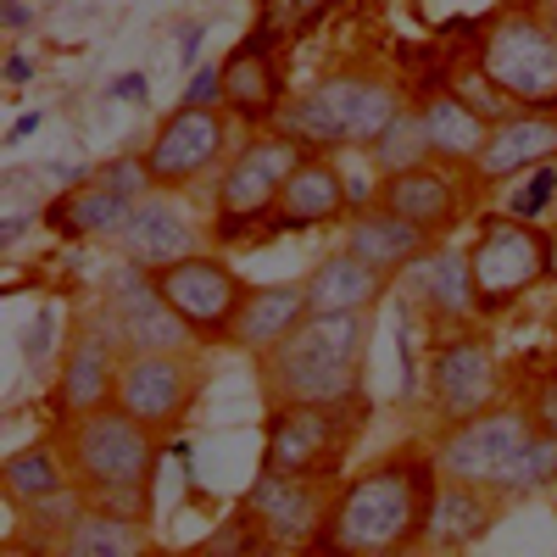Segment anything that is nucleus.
<instances>
[{"label":"nucleus","mask_w":557,"mask_h":557,"mask_svg":"<svg viewBox=\"0 0 557 557\" xmlns=\"http://www.w3.org/2000/svg\"><path fill=\"white\" fill-rule=\"evenodd\" d=\"M307 312H312L307 278H273V285H251L223 341L235 346V351L262 357V351H273L278 341H285V335L296 330V323H301Z\"/></svg>","instance_id":"nucleus-20"},{"label":"nucleus","mask_w":557,"mask_h":557,"mask_svg":"<svg viewBox=\"0 0 557 557\" xmlns=\"http://www.w3.org/2000/svg\"><path fill=\"white\" fill-rule=\"evenodd\" d=\"M184 107H223V67H196L190 84L178 89Z\"/></svg>","instance_id":"nucleus-38"},{"label":"nucleus","mask_w":557,"mask_h":557,"mask_svg":"<svg viewBox=\"0 0 557 557\" xmlns=\"http://www.w3.org/2000/svg\"><path fill=\"white\" fill-rule=\"evenodd\" d=\"M552 341H557V301H552Z\"/></svg>","instance_id":"nucleus-46"},{"label":"nucleus","mask_w":557,"mask_h":557,"mask_svg":"<svg viewBox=\"0 0 557 557\" xmlns=\"http://www.w3.org/2000/svg\"><path fill=\"white\" fill-rule=\"evenodd\" d=\"M424 385H430V407L446 418V424H457V418H474V412L496 407L502 362H496L485 335H451L430 351Z\"/></svg>","instance_id":"nucleus-16"},{"label":"nucleus","mask_w":557,"mask_h":557,"mask_svg":"<svg viewBox=\"0 0 557 557\" xmlns=\"http://www.w3.org/2000/svg\"><path fill=\"white\" fill-rule=\"evenodd\" d=\"M128 212H134L128 196L107 190L101 178H84L51 207V228H62V235H73V240H123Z\"/></svg>","instance_id":"nucleus-30"},{"label":"nucleus","mask_w":557,"mask_h":557,"mask_svg":"<svg viewBox=\"0 0 557 557\" xmlns=\"http://www.w3.org/2000/svg\"><path fill=\"white\" fill-rule=\"evenodd\" d=\"M557 201V162H541V168H530V178L513 190V201H507V212L513 218H524V223H535L546 207Z\"/></svg>","instance_id":"nucleus-36"},{"label":"nucleus","mask_w":557,"mask_h":557,"mask_svg":"<svg viewBox=\"0 0 557 557\" xmlns=\"http://www.w3.org/2000/svg\"><path fill=\"white\" fill-rule=\"evenodd\" d=\"M502 507H507V496H496L491 485H469V480H446V474H441L424 546H430V552H469V546H480V541L491 535V524H496Z\"/></svg>","instance_id":"nucleus-21"},{"label":"nucleus","mask_w":557,"mask_h":557,"mask_svg":"<svg viewBox=\"0 0 557 557\" xmlns=\"http://www.w3.org/2000/svg\"><path fill=\"white\" fill-rule=\"evenodd\" d=\"M62 451H67L73 485L89 502H107V507H123V513L151 519V480H157V457H162L151 424H139L134 412H123L112 401L101 412L73 418L62 435Z\"/></svg>","instance_id":"nucleus-3"},{"label":"nucleus","mask_w":557,"mask_h":557,"mask_svg":"<svg viewBox=\"0 0 557 557\" xmlns=\"http://www.w3.org/2000/svg\"><path fill=\"white\" fill-rule=\"evenodd\" d=\"M374 201L391 207V212H401L418 228H430V235H446V228L457 223V212H462L457 178L441 173V168H430V162L424 168H407V173H385Z\"/></svg>","instance_id":"nucleus-23"},{"label":"nucleus","mask_w":557,"mask_h":557,"mask_svg":"<svg viewBox=\"0 0 557 557\" xmlns=\"http://www.w3.org/2000/svg\"><path fill=\"white\" fill-rule=\"evenodd\" d=\"M101 318L112 323L123 357L128 351H184L196 341L190 323L168 307L157 273L128 262V257H123V268L107 273V285H101Z\"/></svg>","instance_id":"nucleus-10"},{"label":"nucleus","mask_w":557,"mask_h":557,"mask_svg":"<svg viewBox=\"0 0 557 557\" xmlns=\"http://www.w3.org/2000/svg\"><path fill=\"white\" fill-rule=\"evenodd\" d=\"M335 0H262V17H257V34H268L273 45H285L296 34H307Z\"/></svg>","instance_id":"nucleus-34"},{"label":"nucleus","mask_w":557,"mask_h":557,"mask_svg":"<svg viewBox=\"0 0 557 557\" xmlns=\"http://www.w3.org/2000/svg\"><path fill=\"white\" fill-rule=\"evenodd\" d=\"M552 235L524 218H491L480 228V240L469 246V273H474V301L480 312H507L513 301H524L535 285H546L552 278Z\"/></svg>","instance_id":"nucleus-7"},{"label":"nucleus","mask_w":557,"mask_h":557,"mask_svg":"<svg viewBox=\"0 0 557 557\" xmlns=\"http://www.w3.org/2000/svg\"><path fill=\"white\" fill-rule=\"evenodd\" d=\"M228 128H235L228 107H184L178 101L146 146L157 190H184V184L207 178L218 162H228Z\"/></svg>","instance_id":"nucleus-13"},{"label":"nucleus","mask_w":557,"mask_h":557,"mask_svg":"<svg viewBox=\"0 0 557 557\" xmlns=\"http://www.w3.org/2000/svg\"><path fill=\"white\" fill-rule=\"evenodd\" d=\"M530 7H535V12H541V17L557 28V0H530Z\"/></svg>","instance_id":"nucleus-45"},{"label":"nucleus","mask_w":557,"mask_h":557,"mask_svg":"<svg viewBox=\"0 0 557 557\" xmlns=\"http://www.w3.org/2000/svg\"><path fill=\"white\" fill-rule=\"evenodd\" d=\"M84 491L78 485H67V491H57L51 502H39V507H28L23 513V541L17 546H28V552H57V541L67 535V524L84 513Z\"/></svg>","instance_id":"nucleus-33"},{"label":"nucleus","mask_w":557,"mask_h":557,"mask_svg":"<svg viewBox=\"0 0 557 557\" xmlns=\"http://www.w3.org/2000/svg\"><path fill=\"white\" fill-rule=\"evenodd\" d=\"M418 117H424V134H430L435 162H446V168H474L485 134H491L485 112H474L451 84H435V89H424V101H418Z\"/></svg>","instance_id":"nucleus-24"},{"label":"nucleus","mask_w":557,"mask_h":557,"mask_svg":"<svg viewBox=\"0 0 557 557\" xmlns=\"http://www.w3.org/2000/svg\"><path fill=\"white\" fill-rule=\"evenodd\" d=\"M541 162H557V107H513L507 117L491 123L485 146L474 157V173L485 184H502Z\"/></svg>","instance_id":"nucleus-18"},{"label":"nucleus","mask_w":557,"mask_h":557,"mask_svg":"<svg viewBox=\"0 0 557 557\" xmlns=\"http://www.w3.org/2000/svg\"><path fill=\"white\" fill-rule=\"evenodd\" d=\"M374 307L307 312L296 330L262 351V401H362V362Z\"/></svg>","instance_id":"nucleus-2"},{"label":"nucleus","mask_w":557,"mask_h":557,"mask_svg":"<svg viewBox=\"0 0 557 557\" xmlns=\"http://www.w3.org/2000/svg\"><path fill=\"white\" fill-rule=\"evenodd\" d=\"M441 491L435 451H391L374 469L346 480L330 502V524L318 535V552H351V557H391L424 546L430 507Z\"/></svg>","instance_id":"nucleus-1"},{"label":"nucleus","mask_w":557,"mask_h":557,"mask_svg":"<svg viewBox=\"0 0 557 557\" xmlns=\"http://www.w3.org/2000/svg\"><path fill=\"white\" fill-rule=\"evenodd\" d=\"M480 73L513 107H557V28L530 0L502 7L480 39Z\"/></svg>","instance_id":"nucleus-5"},{"label":"nucleus","mask_w":557,"mask_h":557,"mask_svg":"<svg viewBox=\"0 0 557 557\" xmlns=\"http://www.w3.org/2000/svg\"><path fill=\"white\" fill-rule=\"evenodd\" d=\"M157 285H162L168 307L190 323L196 341H223L228 323H235V312H240V301H246V290H251L228 262L201 257V251L184 257V262H173V268H162Z\"/></svg>","instance_id":"nucleus-14"},{"label":"nucleus","mask_w":557,"mask_h":557,"mask_svg":"<svg viewBox=\"0 0 557 557\" xmlns=\"http://www.w3.org/2000/svg\"><path fill=\"white\" fill-rule=\"evenodd\" d=\"M351 201V184L341 178V168L330 162V151H307L296 162V173L285 178V196L273 207L278 228H312V223H335Z\"/></svg>","instance_id":"nucleus-22"},{"label":"nucleus","mask_w":557,"mask_h":557,"mask_svg":"<svg viewBox=\"0 0 557 557\" xmlns=\"http://www.w3.org/2000/svg\"><path fill=\"white\" fill-rule=\"evenodd\" d=\"M301 157L307 151L285 128L240 139V146L228 151V162H223V178H218V235L235 240V235H246L251 223H262L278 207V196H285V178L296 173Z\"/></svg>","instance_id":"nucleus-8"},{"label":"nucleus","mask_w":557,"mask_h":557,"mask_svg":"<svg viewBox=\"0 0 557 557\" xmlns=\"http://www.w3.org/2000/svg\"><path fill=\"white\" fill-rule=\"evenodd\" d=\"M285 45L251 28L223 62V107L240 123H268L285 112Z\"/></svg>","instance_id":"nucleus-17"},{"label":"nucleus","mask_w":557,"mask_h":557,"mask_svg":"<svg viewBox=\"0 0 557 557\" xmlns=\"http://www.w3.org/2000/svg\"><path fill=\"white\" fill-rule=\"evenodd\" d=\"M67 485H73L67 451L51 446V441H28V446H17L7 462H0V496H7L17 513H28V507H39V502H51Z\"/></svg>","instance_id":"nucleus-29"},{"label":"nucleus","mask_w":557,"mask_h":557,"mask_svg":"<svg viewBox=\"0 0 557 557\" xmlns=\"http://www.w3.org/2000/svg\"><path fill=\"white\" fill-rule=\"evenodd\" d=\"M107 190H117V196H128V201H146L151 190H157V173H151V162H146V151L139 157H112L101 173H96Z\"/></svg>","instance_id":"nucleus-35"},{"label":"nucleus","mask_w":557,"mask_h":557,"mask_svg":"<svg viewBox=\"0 0 557 557\" xmlns=\"http://www.w3.org/2000/svg\"><path fill=\"white\" fill-rule=\"evenodd\" d=\"M385 290H391V273H380L374 262H362L357 251H335V257H323L307 273L312 312H357V307H374Z\"/></svg>","instance_id":"nucleus-27"},{"label":"nucleus","mask_w":557,"mask_h":557,"mask_svg":"<svg viewBox=\"0 0 557 557\" xmlns=\"http://www.w3.org/2000/svg\"><path fill=\"white\" fill-rule=\"evenodd\" d=\"M201 362L190 351H128L117 368V407L151 430H173L201 401Z\"/></svg>","instance_id":"nucleus-11"},{"label":"nucleus","mask_w":557,"mask_h":557,"mask_svg":"<svg viewBox=\"0 0 557 557\" xmlns=\"http://www.w3.org/2000/svg\"><path fill=\"white\" fill-rule=\"evenodd\" d=\"M335 491H341L335 480H318V474L262 469L240 496V513L262 535L268 552H307V546H318L323 524H330Z\"/></svg>","instance_id":"nucleus-9"},{"label":"nucleus","mask_w":557,"mask_h":557,"mask_svg":"<svg viewBox=\"0 0 557 557\" xmlns=\"http://www.w3.org/2000/svg\"><path fill=\"white\" fill-rule=\"evenodd\" d=\"M0 23H7V34H28L34 12L23 7V0H0Z\"/></svg>","instance_id":"nucleus-40"},{"label":"nucleus","mask_w":557,"mask_h":557,"mask_svg":"<svg viewBox=\"0 0 557 557\" xmlns=\"http://www.w3.org/2000/svg\"><path fill=\"white\" fill-rule=\"evenodd\" d=\"M196 51H201V23H190V28H184V39H178V62L190 67V62H196Z\"/></svg>","instance_id":"nucleus-41"},{"label":"nucleus","mask_w":557,"mask_h":557,"mask_svg":"<svg viewBox=\"0 0 557 557\" xmlns=\"http://www.w3.org/2000/svg\"><path fill=\"white\" fill-rule=\"evenodd\" d=\"M535 435L530 407H485L474 418H457L446 430V441L435 446V469L446 480H469V485H496V474L519 457V446Z\"/></svg>","instance_id":"nucleus-12"},{"label":"nucleus","mask_w":557,"mask_h":557,"mask_svg":"<svg viewBox=\"0 0 557 557\" xmlns=\"http://www.w3.org/2000/svg\"><path fill=\"white\" fill-rule=\"evenodd\" d=\"M117 96H123V101H146V78H139V73H123V78H117Z\"/></svg>","instance_id":"nucleus-42"},{"label":"nucleus","mask_w":557,"mask_h":557,"mask_svg":"<svg viewBox=\"0 0 557 557\" xmlns=\"http://www.w3.org/2000/svg\"><path fill=\"white\" fill-rule=\"evenodd\" d=\"M357 418H362V401H278V407H268L262 469L335 480L346 462V446L357 435Z\"/></svg>","instance_id":"nucleus-6"},{"label":"nucleus","mask_w":557,"mask_h":557,"mask_svg":"<svg viewBox=\"0 0 557 557\" xmlns=\"http://www.w3.org/2000/svg\"><path fill=\"white\" fill-rule=\"evenodd\" d=\"M368 162H374L380 173H407V168H424V162H435V151H430V134H424V117H418V107H401L385 128H380V139L368 146Z\"/></svg>","instance_id":"nucleus-31"},{"label":"nucleus","mask_w":557,"mask_h":557,"mask_svg":"<svg viewBox=\"0 0 557 557\" xmlns=\"http://www.w3.org/2000/svg\"><path fill=\"white\" fill-rule=\"evenodd\" d=\"M552 485H557V435L535 430V435L519 446V457L496 474L491 491L507 496V502H519V496H535V491H552Z\"/></svg>","instance_id":"nucleus-32"},{"label":"nucleus","mask_w":557,"mask_h":557,"mask_svg":"<svg viewBox=\"0 0 557 557\" xmlns=\"http://www.w3.org/2000/svg\"><path fill=\"white\" fill-rule=\"evenodd\" d=\"M51 351H57V307H39L23 330V362L39 374V368L51 362Z\"/></svg>","instance_id":"nucleus-37"},{"label":"nucleus","mask_w":557,"mask_h":557,"mask_svg":"<svg viewBox=\"0 0 557 557\" xmlns=\"http://www.w3.org/2000/svg\"><path fill=\"white\" fill-rule=\"evenodd\" d=\"M401 89L385 73H368V67H346L318 78L312 89L285 101L273 123L285 128L301 151H346V146H374L380 128L401 112Z\"/></svg>","instance_id":"nucleus-4"},{"label":"nucleus","mask_w":557,"mask_h":557,"mask_svg":"<svg viewBox=\"0 0 557 557\" xmlns=\"http://www.w3.org/2000/svg\"><path fill=\"white\" fill-rule=\"evenodd\" d=\"M530 418H535V430L557 435V368L535 385V396H530Z\"/></svg>","instance_id":"nucleus-39"},{"label":"nucleus","mask_w":557,"mask_h":557,"mask_svg":"<svg viewBox=\"0 0 557 557\" xmlns=\"http://www.w3.org/2000/svg\"><path fill=\"white\" fill-rule=\"evenodd\" d=\"M34 128H39V112H28V117H23V123H17V128H12V139H28V134H34Z\"/></svg>","instance_id":"nucleus-44"},{"label":"nucleus","mask_w":557,"mask_h":557,"mask_svg":"<svg viewBox=\"0 0 557 557\" xmlns=\"http://www.w3.org/2000/svg\"><path fill=\"white\" fill-rule=\"evenodd\" d=\"M407 285L412 296L424 301L430 312L441 318H474L480 301H474V273H469V251H424L418 262H407Z\"/></svg>","instance_id":"nucleus-28"},{"label":"nucleus","mask_w":557,"mask_h":557,"mask_svg":"<svg viewBox=\"0 0 557 557\" xmlns=\"http://www.w3.org/2000/svg\"><path fill=\"white\" fill-rule=\"evenodd\" d=\"M117 246H123L128 262L162 273V268H173V262H184V257L201 251V228L190 223V212L173 201V190H151L146 201H134L128 228H123Z\"/></svg>","instance_id":"nucleus-19"},{"label":"nucleus","mask_w":557,"mask_h":557,"mask_svg":"<svg viewBox=\"0 0 557 557\" xmlns=\"http://www.w3.org/2000/svg\"><path fill=\"white\" fill-rule=\"evenodd\" d=\"M146 541V519L123 513L107 502H84V513L67 524V535L57 541V557H139Z\"/></svg>","instance_id":"nucleus-26"},{"label":"nucleus","mask_w":557,"mask_h":557,"mask_svg":"<svg viewBox=\"0 0 557 557\" xmlns=\"http://www.w3.org/2000/svg\"><path fill=\"white\" fill-rule=\"evenodd\" d=\"M117 368H123V346L112 335L107 318H84L73 341L62 346V362H57V412L67 418H84V412H101L117 401Z\"/></svg>","instance_id":"nucleus-15"},{"label":"nucleus","mask_w":557,"mask_h":557,"mask_svg":"<svg viewBox=\"0 0 557 557\" xmlns=\"http://www.w3.org/2000/svg\"><path fill=\"white\" fill-rule=\"evenodd\" d=\"M28 73H34V62H28L23 51H12V57H7V78H12V84H28Z\"/></svg>","instance_id":"nucleus-43"},{"label":"nucleus","mask_w":557,"mask_h":557,"mask_svg":"<svg viewBox=\"0 0 557 557\" xmlns=\"http://www.w3.org/2000/svg\"><path fill=\"white\" fill-rule=\"evenodd\" d=\"M430 246H435L430 228L407 223L401 212H391V207H380V201H374V212H357L351 228H346V251H357L362 262H374V268L391 273V278H401L407 262H418Z\"/></svg>","instance_id":"nucleus-25"}]
</instances>
